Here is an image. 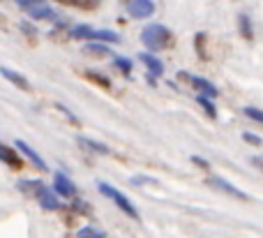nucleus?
<instances>
[{
	"label": "nucleus",
	"mask_w": 263,
	"mask_h": 238,
	"mask_svg": "<svg viewBox=\"0 0 263 238\" xmlns=\"http://www.w3.org/2000/svg\"><path fill=\"white\" fill-rule=\"evenodd\" d=\"M173 40H176L173 32L168 30L166 26H162V23H148V26L141 30V42H143V46L150 51V53L171 49Z\"/></svg>",
	"instance_id": "1"
},
{
	"label": "nucleus",
	"mask_w": 263,
	"mask_h": 238,
	"mask_svg": "<svg viewBox=\"0 0 263 238\" xmlns=\"http://www.w3.org/2000/svg\"><path fill=\"white\" fill-rule=\"evenodd\" d=\"M69 35L74 37V40H83V42H102V44H118L120 42V35L114 30H104V28H90V26H74L72 30H69Z\"/></svg>",
	"instance_id": "2"
},
{
	"label": "nucleus",
	"mask_w": 263,
	"mask_h": 238,
	"mask_svg": "<svg viewBox=\"0 0 263 238\" xmlns=\"http://www.w3.org/2000/svg\"><path fill=\"white\" fill-rule=\"evenodd\" d=\"M97 188H100V192L104 194V197H109L111 202H114L116 206H118L120 211H123L127 217H132V220H136V222L141 220V217H139V211H136V206L129 202L127 197H125L123 192H120V190H116L114 185H109V183H100V185H97Z\"/></svg>",
	"instance_id": "3"
},
{
	"label": "nucleus",
	"mask_w": 263,
	"mask_h": 238,
	"mask_svg": "<svg viewBox=\"0 0 263 238\" xmlns=\"http://www.w3.org/2000/svg\"><path fill=\"white\" fill-rule=\"evenodd\" d=\"M178 79L180 81H187L190 86H194L199 90V95H205L208 100H215L217 97V88L203 77H194V74H187V72H178Z\"/></svg>",
	"instance_id": "4"
},
{
	"label": "nucleus",
	"mask_w": 263,
	"mask_h": 238,
	"mask_svg": "<svg viewBox=\"0 0 263 238\" xmlns=\"http://www.w3.org/2000/svg\"><path fill=\"white\" fill-rule=\"evenodd\" d=\"M155 3L153 0H129L127 3V14L132 19H136V21H145V19H150L155 14Z\"/></svg>",
	"instance_id": "5"
},
{
	"label": "nucleus",
	"mask_w": 263,
	"mask_h": 238,
	"mask_svg": "<svg viewBox=\"0 0 263 238\" xmlns=\"http://www.w3.org/2000/svg\"><path fill=\"white\" fill-rule=\"evenodd\" d=\"M53 190L58 197H65V199H74L77 197V185L69 180L67 174H63V171H55L53 176Z\"/></svg>",
	"instance_id": "6"
},
{
	"label": "nucleus",
	"mask_w": 263,
	"mask_h": 238,
	"mask_svg": "<svg viewBox=\"0 0 263 238\" xmlns=\"http://www.w3.org/2000/svg\"><path fill=\"white\" fill-rule=\"evenodd\" d=\"M205 183H208L210 188H215V190H219V192H224V194H229V197H233V199H242V202H245V199H250L245 192H242V190H238L233 183H229V180L219 178V176H210Z\"/></svg>",
	"instance_id": "7"
},
{
	"label": "nucleus",
	"mask_w": 263,
	"mask_h": 238,
	"mask_svg": "<svg viewBox=\"0 0 263 238\" xmlns=\"http://www.w3.org/2000/svg\"><path fill=\"white\" fill-rule=\"evenodd\" d=\"M35 197H37V202H40V206L44 208V211H58V208H60L58 194H55L53 190H49L46 185L40 183V188L35 190Z\"/></svg>",
	"instance_id": "8"
},
{
	"label": "nucleus",
	"mask_w": 263,
	"mask_h": 238,
	"mask_svg": "<svg viewBox=\"0 0 263 238\" xmlns=\"http://www.w3.org/2000/svg\"><path fill=\"white\" fill-rule=\"evenodd\" d=\"M14 148H16V151L21 153L23 157H28V160L32 162V167H35V169H40V171H49V164H46V162L40 157V153H37L35 148H30V146H28L26 141H21V139H16V141H14Z\"/></svg>",
	"instance_id": "9"
},
{
	"label": "nucleus",
	"mask_w": 263,
	"mask_h": 238,
	"mask_svg": "<svg viewBox=\"0 0 263 238\" xmlns=\"http://www.w3.org/2000/svg\"><path fill=\"white\" fill-rule=\"evenodd\" d=\"M0 162H5V164L14 171L23 169V155L16 148H9V146H5V143H0Z\"/></svg>",
	"instance_id": "10"
},
{
	"label": "nucleus",
	"mask_w": 263,
	"mask_h": 238,
	"mask_svg": "<svg viewBox=\"0 0 263 238\" xmlns=\"http://www.w3.org/2000/svg\"><path fill=\"white\" fill-rule=\"evenodd\" d=\"M139 60L145 65V69H148V74L153 79H157V77H162L164 74V65H162V60L157 58V56H153L150 51H143V53L139 56Z\"/></svg>",
	"instance_id": "11"
},
{
	"label": "nucleus",
	"mask_w": 263,
	"mask_h": 238,
	"mask_svg": "<svg viewBox=\"0 0 263 238\" xmlns=\"http://www.w3.org/2000/svg\"><path fill=\"white\" fill-rule=\"evenodd\" d=\"M0 74H3V79H7V81L12 83V86L21 88L23 93H30V83H28V79L23 77V74L14 72L12 67H0Z\"/></svg>",
	"instance_id": "12"
},
{
	"label": "nucleus",
	"mask_w": 263,
	"mask_h": 238,
	"mask_svg": "<svg viewBox=\"0 0 263 238\" xmlns=\"http://www.w3.org/2000/svg\"><path fill=\"white\" fill-rule=\"evenodd\" d=\"M77 141L81 143L88 153H95V155H111V148L102 141H95V139H88V137H77Z\"/></svg>",
	"instance_id": "13"
},
{
	"label": "nucleus",
	"mask_w": 263,
	"mask_h": 238,
	"mask_svg": "<svg viewBox=\"0 0 263 238\" xmlns=\"http://www.w3.org/2000/svg\"><path fill=\"white\" fill-rule=\"evenodd\" d=\"M28 16L32 19V21H55V14H53V9L49 7V5H37V7H32V9H28Z\"/></svg>",
	"instance_id": "14"
},
{
	"label": "nucleus",
	"mask_w": 263,
	"mask_h": 238,
	"mask_svg": "<svg viewBox=\"0 0 263 238\" xmlns=\"http://www.w3.org/2000/svg\"><path fill=\"white\" fill-rule=\"evenodd\" d=\"M83 53L95 56V58H109L111 49L106 44H102V42H86V44H83Z\"/></svg>",
	"instance_id": "15"
},
{
	"label": "nucleus",
	"mask_w": 263,
	"mask_h": 238,
	"mask_svg": "<svg viewBox=\"0 0 263 238\" xmlns=\"http://www.w3.org/2000/svg\"><path fill=\"white\" fill-rule=\"evenodd\" d=\"M238 28H240V35L245 37V40H254V28H252V21H250V16L247 14H240L238 16Z\"/></svg>",
	"instance_id": "16"
},
{
	"label": "nucleus",
	"mask_w": 263,
	"mask_h": 238,
	"mask_svg": "<svg viewBox=\"0 0 263 238\" xmlns=\"http://www.w3.org/2000/svg\"><path fill=\"white\" fill-rule=\"evenodd\" d=\"M83 77H86L88 81L97 83L100 88H104V90H109V88H111V81L104 77V74H97V72H92V69H86V72H83Z\"/></svg>",
	"instance_id": "17"
},
{
	"label": "nucleus",
	"mask_w": 263,
	"mask_h": 238,
	"mask_svg": "<svg viewBox=\"0 0 263 238\" xmlns=\"http://www.w3.org/2000/svg\"><path fill=\"white\" fill-rule=\"evenodd\" d=\"M196 102H199V106L205 111V114H208V118H210V120L217 118V109H215L213 100H208L205 95H196Z\"/></svg>",
	"instance_id": "18"
},
{
	"label": "nucleus",
	"mask_w": 263,
	"mask_h": 238,
	"mask_svg": "<svg viewBox=\"0 0 263 238\" xmlns=\"http://www.w3.org/2000/svg\"><path fill=\"white\" fill-rule=\"evenodd\" d=\"M77 238H106V234L102 229H97V227H81L77 231Z\"/></svg>",
	"instance_id": "19"
},
{
	"label": "nucleus",
	"mask_w": 263,
	"mask_h": 238,
	"mask_svg": "<svg viewBox=\"0 0 263 238\" xmlns=\"http://www.w3.org/2000/svg\"><path fill=\"white\" fill-rule=\"evenodd\" d=\"M114 65L125 74V77H129V74H132V67H134V65H132V60L125 58V56H114Z\"/></svg>",
	"instance_id": "20"
},
{
	"label": "nucleus",
	"mask_w": 263,
	"mask_h": 238,
	"mask_svg": "<svg viewBox=\"0 0 263 238\" xmlns=\"http://www.w3.org/2000/svg\"><path fill=\"white\" fill-rule=\"evenodd\" d=\"M242 114H245L247 118H252L254 123H261L263 125V111L256 109V106H245V109H242Z\"/></svg>",
	"instance_id": "21"
},
{
	"label": "nucleus",
	"mask_w": 263,
	"mask_h": 238,
	"mask_svg": "<svg viewBox=\"0 0 263 238\" xmlns=\"http://www.w3.org/2000/svg\"><path fill=\"white\" fill-rule=\"evenodd\" d=\"M100 3H102V0H74L72 7L88 9V12H90V9H97V7H100Z\"/></svg>",
	"instance_id": "22"
},
{
	"label": "nucleus",
	"mask_w": 263,
	"mask_h": 238,
	"mask_svg": "<svg viewBox=\"0 0 263 238\" xmlns=\"http://www.w3.org/2000/svg\"><path fill=\"white\" fill-rule=\"evenodd\" d=\"M14 3L18 5V7L23 9V12H28V9H32V7H37V5H44L46 0H14Z\"/></svg>",
	"instance_id": "23"
},
{
	"label": "nucleus",
	"mask_w": 263,
	"mask_h": 238,
	"mask_svg": "<svg viewBox=\"0 0 263 238\" xmlns=\"http://www.w3.org/2000/svg\"><path fill=\"white\" fill-rule=\"evenodd\" d=\"M242 139H245L247 143H252V146H263V139L261 137H256V134H252V132H242Z\"/></svg>",
	"instance_id": "24"
},
{
	"label": "nucleus",
	"mask_w": 263,
	"mask_h": 238,
	"mask_svg": "<svg viewBox=\"0 0 263 238\" xmlns=\"http://www.w3.org/2000/svg\"><path fill=\"white\" fill-rule=\"evenodd\" d=\"M194 40H196V53H199L201 58H205V51H203V40H205V35H203V32H199Z\"/></svg>",
	"instance_id": "25"
},
{
	"label": "nucleus",
	"mask_w": 263,
	"mask_h": 238,
	"mask_svg": "<svg viewBox=\"0 0 263 238\" xmlns=\"http://www.w3.org/2000/svg\"><path fill=\"white\" fill-rule=\"evenodd\" d=\"M21 30L26 32L28 37H30V40H35V35H37V30H35V26H30V23L28 21H21Z\"/></svg>",
	"instance_id": "26"
},
{
	"label": "nucleus",
	"mask_w": 263,
	"mask_h": 238,
	"mask_svg": "<svg viewBox=\"0 0 263 238\" xmlns=\"http://www.w3.org/2000/svg\"><path fill=\"white\" fill-rule=\"evenodd\" d=\"M192 162H194V164L196 167H201V169H203V171H210V162H205V160H201V157H192Z\"/></svg>",
	"instance_id": "27"
},
{
	"label": "nucleus",
	"mask_w": 263,
	"mask_h": 238,
	"mask_svg": "<svg viewBox=\"0 0 263 238\" xmlns=\"http://www.w3.org/2000/svg\"><path fill=\"white\" fill-rule=\"evenodd\" d=\"M252 164L259 167V169L263 171V155H254V157H252Z\"/></svg>",
	"instance_id": "28"
},
{
	"label": "nucleus",
	"mask_w": 263,
	"mask_h": 238,
	"mask_svg": "<svg viewBox=\"0 0 263 238\" xmlns=\"http://www.w3.org/2000/svg\"><path fill=\"white\" fill-rule=\"evenodd\" d=\"M132 183L139 185V183H155V180L153 178H132Z\"/></svg>",
	"instance_id": "29"
},
{
	"label": "nucleus",
	"mask_w": 263,
	"mask_h": 238,
	"mask_svg": "<svg viewBox=\"0 0 263 238\" xmlns=\"http://www.w3.org/2000/svg\"><path fill=\"white\" fill-rule=\"evenodd\" d=\"M55 3H60V5H69V7H72L74 0H55Z\"/></svg>",
	"instance_id": "30"
},
{
	"label": "nucleus",
	"mask_w": 263,
	"mask_h": 238,
	"mask_svg": "<svg viewBox=\"0 0 263 238\" xmlns=\"http://www.w3.org/2000/svg\"><path fill=\"white\" fill-rule=\"evenodd\" d=\"M0 28H5V19H0Z\"/></svg>",
	"instance_id": "31"
}]
</instances>
